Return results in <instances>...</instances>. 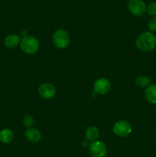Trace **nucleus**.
Wrapping results in <instances>:
<instances>
[{"mask_svg": "<svg viewBox=\"0 0 156 157\" xmlns=\"http://www.w3.org/2000/svg\"><path fill=\"white\" fill-rule=\"evenodd\" d=\"M136 47L143 52H150L156 48V36L153 32H144L139 35L136 41Z\"/></svg>", "mask_w": 156, "mask_h": 157, "instance_id": "f257e3e1", "label": "nucleus"}, {"mask_svg": "<svg viewBox=\"0 0 156 157\" xmlns=\"http://www.w3.org/2000/svg\"><path fill=\"white\" fill-rule=\"evenodd\" d=\"M52 41L55 47H57L58 48H66L70 44V35L64 29H58L53 34Z\"/></svg>", "mask_w": 156, "mask_h": 157, "instance_id": "f03ea898", "label": "nucleus"}, {"mask_svg": "<svg viewBox=\"0 0 156 157\" xmlns=\"http://www.w3.org/2000/svg\"><path fill=\"white\" fill-rule=\"evenodd\" d=\"M20 46L24 53L32 55L38 50L40 44L37 38L32 36H25L20 42Z\"/></svg>", "mask_w": 156, "mask_h": 157, "instance_id": "7ed1b4c3", "label": "nucleus"}, {"mask_svg": "<svg viewBox=\"0 0 156 157\" xmlns=\"http://www.w3.org/2000/svg\"><path fill=\"white\" fill-rule=\"evenodd\" d=\"M128 11L136 16H142L146 12V5L143 0H129L127 5Z\"/></svg>", "mask_w": 156, "mask_h": 157, "instance_id": "20e7f679", "label": "nucleus"}, {"mask_svg": "<svg viewBox=\"0 0 156 157\" xmlns=\"http://www.w3.org/2000/svg\"><path fill=\"white\" fill-rule=\"evenodd\" d=\"M132 126L125 121H119L113 126V132L120 137H125L132 133Z\"/></svg>", "mask_w": 156, "mask_h": 157, "instance_id": "39448f33", "label": "nucleus"}, {"mask_svg": "<svg viewBox=\"0 0 156 157\" xmlns=\"http://www.w3.org/2000/svg\"><path fill=\"white\" fill-rule=\"evenodd\" d=\"M106 152V147L101 141H93L89 146V153L92 157H104Z\"/></svg>", "mask_w": 156, "mask_h": 157, "instance_id": "423d86ee", "label": "nucleus"}, {"mask_svg": "<svg viewBox=\"0 0 156 157\" xmlns=\"http://www.w3.org/2000/svg\"><path fill=\"white\" fill-rule=\"evenodd\" d=\"M93 88H94V91L98 94H106L110 90L111 84L108 79L101 78L95 81Z\"/></svg>", "mask_w": 156, "mask_h": 157, "instance_id": "0eeeda50", "label": "nucleus"}, {"mask_svg": "<svg viewBox=\"0 0 156 157\" xmlns=\"http://www.w3.org/2000/svg\"><path fill=\"white\" fill-rule=\"evenodd\" d=\"M38 93L40 96L42 97L44 99H50L54 98V96L56 94V89L54 87L53 84H49V83H45L38 87Z\"/></svg>", "mask_w": 156, "mask_h": 157, "instance_id": "6e6552de", "label": "nucleus"}, {"mask_svg": "<svg viewBox=\"0 0 156 157\" xmlns=\"http://www.w3.org/2000/svg\"><path fill=\"white\" fill-rule=\"evenodd\" d=\"M25 136L28 140L31 143H38L41 139V133L35 128L28 129L25 132Z\"/></svg>", "mask_w": 156, "mask_h": 157, "instance_id": "1a4fd4ad", "label": "nucleus"}, {"mask_svg": "<svg viewBox=\"0 0 156 157\" xmlns=\"http://www.w3.org/2000/svg\"><path fill=\"white\" fill-rule=\"evenodd\" d=\"M20 38L18 35L15 34H11V35H7L5 38L4 44L8 48H15V47L20 44Z\"/></svg>", "mask_w": 156, "mask_h": 157, "instance_id": "9d476101", "label": "nucleus"}, {"mask_svg": "<svg viewBox=\"0 0 156 157\" xmlns=\"http://www.w3.org/2000/svg\"><path fill=\"white\" fill-rule=\"evenodd\" d=\"M145 97L148 102L152 104H156V84H150L146 87Z\"/></svg>", "mask_w": 156, "mask_h": 157, "instance_id": "9b49d317", "label": "nucleus"}, {"mask_svg": "<svg viewBox=\"0 0 156 157\" xmlns=\"http://www.w3.org/2000/svg\"><path fill=\"white\" fill-rule=\"evenodd\" d=\"M14 138L13 132L9 128H5L0 130V142L8 144L12 141Z\"/></svg>", "mask_w": 156, "mask_h": 157, "instance_id": "f8f14e48", "label": "nucleus"}, {"mask_svg": "<svg viewBox=\"0 0 156 157\" xmlns=\"http://www.w3.org/2000/svg\"><path fill=\"white\" fill-rule=\"evenodd\" d=\"M86 139L89 142H93L99 136V130L96 127H90L87 129L85 133Z\"/></svg>", "mask_w": 156, "mask_h": 157, "instance_id": "ddd939ff", "label": "nucleus"}, {"mask_svg": "<svg viewBox=\"0 0 156 157\" xmlns=\"http://www.w3.org/2000/svg\"><path fill=\"white\" fill-rule=\"evenodd\" d=\"M136 84L139 87H147L151 84V80L148 77L145 76V75H141L139 76L136 79Z\"/></svg>", "mask_w": 156, "mask_h": 157, "instance_id": "4468645a", "label": "nucleus"}, {"mask_svg": "<svg viewBox=\"0 0 156 157\" xmlns=\"http://www.w3.org/2000/svg\"><path fill=\"white\" fill-rule=\"evenodd\" d=\"M22 124L26 128H32V126L35 124V121H34V118L32 117L30 115H26L23 117L22 120Z\"/></svg>", "mask_w": 156, "mask_h": 157, "instance_id": "2eb2a0df", "label": "nucleus"}, {"mask_svg": "<svg viewBox=\"0 0 156 157\" xmlns=\"http://www.w3.org/2000/svg\"><path fill=\"white\" fill-rule=\"evenodd\" d=\"M146 12L151 16H156V2H151L147 6Z\"/></svg>", "mask_w": 156, "mask_h": 157, "instance_id": "dca6fc26", "label": "nucleus"}, {"mask_svg": "<svg viewBox=\"0 0 156 157\" xmlns=\"http://www.w3.org/2000/svg\"><path fill=\"white\" fill-rule=\"evenodd\" d=\"M148 28L149 29V32H156V16L152 17L149 20L148 23Z\"/></svg>", "mask_w": 156, "mask_h": 157, "instance_id": "f3484780", "label": "nucleus"}, {"mask_svg": "<svg viewBox=\"0 0 156 157\" xmlns=\"http://www.w3.org/2000/svg\"><path fill=\"white\" fill-rule=\"evenodd\" d=\"M82 146L84 147H89V146H90V144H89V141L87 140H86L83 141V142H82Z\"/></svg>", "mask_w": 156, "mask_h": 157, "instance_id": "a211bd4d", "label": "nucleus"}]
</instances>
